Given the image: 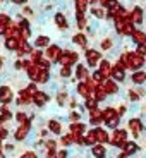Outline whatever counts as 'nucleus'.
I'll use <instances>...</instances> for the list:
<instances>
[{
	"label": "nucleus",
	"mask_w": 146,
	"mask_h": 158,
	"mask_svg": "<svg viewBox=\"0 0 146 158\" xmlns=\"http://www.w3.org/2000/svg\"><path fill=\"white\" fill-rule=\"evenodd\" d=\"M126 138H127V132H126L124 129H115L114 136L110 138V143L114 144V146L122 148V146H124V143H126Z\"/></svg>",
	"instance_id": "f257e3e1"
},
{
	"label": "nucleus",
	"mask_w": 146,
	"mask_h": 158,
	"mask_svg": "<svg viewBox=\"0 0 146 158\" xmlns=\"http://www.w3.org/2000/svg\"><path fill=\"white\" fill-rule=\"evenodd\" d=\"M76 60H77V53H74V52H71V53H67V52H64L62 55H60L59 62L62 64L64 67H69L71 64H74Z\"/></svg>",
	"instance_id": "f03ea898"
},
{
	"label": "nucleus",
	"mask_w": 146,
	"mask_h": 158,
	"mask_svg": "<svg viewBox=\"0 0 146 158\" xmlns=\"http://www.w3.org/2000/svg\"><path fill=\"white\" fill-rule=\"evenodd\" d=\"M143 65V57H139L138 53H129V60H127V67L129 69H139Z\"/></svg>",
	"instance_id": "7ed1b4c3"
},
{
	"label": "nucleus",
	"mask_w": 146,
	"mask_h": 158,
	"mask_svg": "<svg viewBox=\"0 0 146 158\" xmlns=\"http://www.w3.org/2000/svg\"><path fill=\"white\" fill-rule=\"evenodd\" d=\"M129 129L132 131V136H136V138H138L139 132L144 129V126H143V122L139 120V118H131V120H129Z\"/></svg>",
	"instance_id": "20e7f679"
},
{
	"label": "nucleus",
	"mask_w": 146,
	"mask_h": 158,
	"mask_svg": "<svg viewBox=\"0 0 146 158\" xmlns=\"http://www.w3.org/2000/svg\"><path fill=\"white\" fill-rule=\"evenodd\" d=\"M60 55H62V52H60V48H59V47H55V45H53V47H50V48L47 50V57L52 60V62L59 60V59H60Z\"/></svg>",
	"instance_id": "39448f33"
},
{
	"label": "nucleus",
	"mask_w": 146,
	"mask_h": 158,
	"mask_svg": "<svg viewBox=\"0 0 146 158\" xmlns=\"http://www.w3.org/2000/svg\"><path fill=\"white\" fill-rule=\"evenodd\" d=\"M90 115H91V124H100V122H103V112L100 110V108L91 110Z\"/></svg>",
	"instance_id": "423d86ee"
},
{
	"label": "nucleus",
	"mask_w": 146,
	"mask_h": 158,
	"mask_svg": "<svg viewBox=\"0 0 146 158\" xmlns=\"http://www.w3.org/2000/svg\"><path fill=\"white\" fill-rule=\"evenodd\" d=\"M10 100H12V91L9 89L7 86L0 88V102H2V103H7V102H10Z\"/></svg>",
	"instance_id": "0eeeda50"
},
{
	"label": "nucleus",
	"mask_w": 146,
	"mask_h": 158,
	"mask_svg": "<svg viewBox=\"0 0 146 158\" xmlns=\"http://www.w3.org/2000/svg\"><path fill=\"white\" fill-rule=\"evenodd\" d=\"M33 102H35L38 107H41V105H45V103L48 102V95L43 93V91H38V93L35 95V98H33Z\"/></svg>",
	"instance_id": "6e6552de"
},
{
	"label": "nucleus",
	"mask_w": 146,
	"mask_h": 158,
	"mask_svg": "<svg viewBox=\"0 0 146 158\" xmlns=\"http://www.w3.org/2000/svg\"><path fill=\"white\" fill-rule=\"evenodd\" d=\"M122 150H124V153L129 156V155H134L136 151H138V144H136V143H131V141H126L124 146H122Z\"/></svg>",
	"instance_id": "1a4fd4ad"
},
{
	"label": "nucleus",
	"mask_w": 146,
	"mask_h": 158,
	"mask_svg": "<svg viewBox=\"0 0 146 158\" xmlns=\"http://www.w3.org/2000/svg\"><path fill=\"white\" fill-rule=\"evenodd\" d=\"M95 134H96V141L98 143H107L110 141V136L107 134V131H103V129H95Z\"/></svg>",
	"instance_id": "9d476101"
},
{
	"label": "nucleus",
	"mask_w": 146,
	"mask_h": 158,
	"mask_svg": "<svg viewBox=\"0 0 146 158\" xmlns=\"http://www.w3.org/2000/svg\"><path fill=\"white\" fill-rule=\"evenodd\" d=\"M77 91H79V95L84 96V98H93V93L90 91V88L86 86V83H81L77 86Z\"/></svg>",
	"instance_id": "9b49d317"
},
{
	"label": "nucleus",
	"mask_w": 146,
	"mask_h": 158,
	"mask_svg": "<svg viewBox=\"0 0 146 158\" xmlns=\"http://www.w3.org/2000/svg\"><path fill=\"white\" fill-rule=\"evenodd\" d=\"M102 84H103V88H105V91H107V95H108V93H117V84H115L114 81L105 79Z\"/></svg>",
	"instance_id": "f8f14e48"
},
{
	"label": "nucleus",
	"mask_w": 146,
	"mask_h": 158,
	"mask_svg": "<svg viewBox=\"0 0 146 158\" xmlns=\"http://www.w3.org/2000/svg\"><path fill=\"white\" fill-rule=\"evenodd\" d=\"M91 151H93L95 158H105V155H107V151H105V146H103V144H95Z\"/></svg>",
	"instance_id": "ddd939ff"
},
{
	"label": "nucleus",
	"mask_w": 146,
	"mask_h": 158,
	"mask_svg": "<svg viewBox=\"0 0 146 158\" xmlns=\"http://www.w3.org/2000/svg\"><path fill=\"white\" fill-rule=\"evenodd\" d=\"M84 131H86L84 124H81V122H72L71 124V134H83Z\"/></svg>",
	"instance_id": "4468645a"
},
{
	"label": "nucleus",
	"mask_w": 146,
	"mask_h": 158,
	"mask_svg": "<svg viewBox=\"0 0 146 158\" xmlns=\"http://www.w3.org/2000/svg\"><path fill=\"white\" fill-rule=\"evenodd\" d=\"M100 72H102V76L105 79H107V76L112 74V67H110V64H108L107 60H103V62L100 64Z\"/></svg>",
	"instance_id": "2eb2a0df"
},
{
	"label": "nucleus",
	"mask_w": 146,
	"mask_h": 158,
	"mask_svg": "<svg viewBox=\"0 0 146 158\" xmlns=\"http://www.w3.org/2000/svg\"><path fill=\"white\" fill-rule=\"evenodd\" d=\"M86 59H88V62H90V65H95L96 60L100 59V53L95 52V50H88L86 52Z\"/></svg>",
	"instance_id": "dca6fc26"
},
{
	"label": "nucleus",
	"mask_w": 146,
	"mask_h": 158,
	"mask_svg": "<svg viewBox=\"0 0 146 158\" xmlns=\"http://www.w3.org/2000/svg\"><path fill=\"white\" fill-rule=\"evenodd\" d=\"M115 117H119L115 108H105V110H103V120H105V122H108V120H112V118H115Z\"/></svg>",
	"instance_id": "f3484780"
},
{
	"label": "nucleus",
	"mask_w": 146,
	"mask_h": 158,
	"mask_svg": "<svg viewBox=\"0 0 146 158\" xmlns=\"http://www.w3.org/2000/svg\"><path fill=\"white\" fill-rule=\"evenodd\" d=\"M28 131H29V122L28 124H24L23 127H19V129H17V132H16V139H24L26 138V136H28Z\"/></svg>",
	"instance_id": "a211bd4d"
},
{
	"label": "nucleus",
	"mask_w": 146,
	"mask_h": 158,
	"mask_svg": "<svg viewBox=\"0 0 146 158\" xmlns=\"http://www.w3.org/2000/svg\"><path fill=\"white\" fill-rule=\"evenodd\" d=\"M112 77H114L115 81H124V79H126V74H124V69L114 67V69H112Z\"/></svg>",
	"instance_id": "6ab92c4d"
},
{
	"label": "nucleus",
	"mask_w": 146,
	"mask_h": 158,
	"mask_svg": "<svg viewBox=\"0 0 146 158\" xmlns=\"http://www.w3.org/2000/svg\"><path fill=\"white\" fill-rule=\"evenodd\" d=\"M141 21H143V9L136 7L134 10H132V23L141 24Z\"/></svg>",
	"instance_id": "aec40b11"
},
{
	"label": "nucleus",
	"mask_w": 146,
	"mask_h": 158,
	"mask_svg": "<svg viewBox=\"0 0 146 158\" xmlns=\"http://www.w3.org/2000/svg\"><path fill=\"white\" fill-rule=\"evenodd\" d=\"M132 38H134L136 43H139V45H146V35H144V33H141V31H134Z\"/></svg>",
	"instance_id": "412c9836"
},
{
	"label": "nucleus",
	"mask_w": 146,
	"mask_h": 158,
	"mask_svg": "<svg viewBox=\"0 0 146 158\" xmlns=\"http://www.w3.org/2000/svg\"><path fill=\"white\" fill-rule=\"evenodd\" d=\"M144 81H146V74H144V72H136V74H132V83L143 84Z\"/></svg>",
	"instance_id": "4be33fe9"
},
{
	"label": "nucleus",
	"mask_w": 146,
	"mask_h": 158,
	"mask_svg": "<svg viewBox=\"0 0 146 158\" xmlns=\"http://www.w3.org/2000/svg\"><path fill=\"white\" fill-rule=\"evenodd\" d=\"M28 74H29V77H31L33 81H38V76H40V69H38V65H31V67L28 69Z\"/></svg>",
	"instance_id": "5701e85b"
},
{
	"label": "nucleus",
	"mask_w": 146,
	"mask_h": 158,
	"mask_svg": "<svg viewBox=\"0 0 146 158\" xmlns=\"http://www.w3.org/2000/svg\"><path fill=\"white\" fill-rule=\"evenodd\" d=\"M96 143V134L95 131H90L86 134V138H84V144H95Z\"/></svg>",
	"instance_id": "b1692460"
},
{
	"label": "nucleus",
	"mask_w": 146,
	"mask_h": 158,
	"mask_svg": "<svg viewBox=\"0 0 146 158\" xmlns=\"http://www.w3.org/2000/svg\"><path fill=\"white\" fill-rule=\"evenodd\" d=\"M48 129H50L53 134H60V124L57 122V120H50V122H48Z\"/></svg>",
	"instance_id": "393cba45"
},
{
	"label": "nucleus",
	"mask_w": 146,
	"mask_h": 158,
	"mask_svg": "<svg viewBox=\"0 0 146 158\" xmlns=\"http://www.w3.org/2000/svg\"><path fill=\"white\" fill-rule=\"evenodd\" d=\"M5 47L9 48V50H16L17 47H19V40H14V38H9L7 41H5Z\"/></svg>",
	"instance_id": "a878e982"
},
{
	"label": "nucleus",
	"mask_w": 146,
	"mask_h": 158,
	"mask_svg": "<svg viewBox=\"0 0 146 158\" xmlns=\"http://www.w3.org/2000/svg\"><path fill=\"white\" fill-rule=\"evenodd\" d=\"M86 4H88V0H77V2H76L77 14H84V10H86Z\"/></svg>",
	"instance_id": "bb28decb"
},
{
	"label": "nucleus",
	"mask_w": 146,
	"mask_h": 158,
	"mask_svg": "<svg viewBox=\"0 0 146 158\" xmlns=\"http://www.w3.org/2000/svg\"><path fill=\"white\" fill-rule=\"evenodd\" d=\"M124 35H134V24L131 21H126V26H124Z\"/></svg>",
	"instance_id": "cd10ccee"
},
{
	"label": "nucleus",
	"mask_w": 146,
	"mask_h": 158,
	"mask_svg": "<svg viewBox=\"0 0 146 158\" xmlns=\"http://www.w3.org/2000/svg\"><path fill=\"white\" fill-rule=\"evenodd\" d=\"M76 76H77L79 79H88L86 77V69H84V65H77V69H76Z\"/></svg>",
	"instance_id": "c85d7f7f"
},
{
	"label": "nucleus",
	"mask_w": 146,
	"mask_h": 158,
	"mask_svg": "<svg viewBox=\"0 0 146 158\" xmlns=\"http://www.w3.org/2000/svg\"><path fill=\"white\" fill-rule=\"evenodd\" d=\"M124 26H126V21L120 19V17H115V28L119 33H124Z\"/></svg>",
	"instance_id": "c756f323"
},
{
	"label": "nucleus",
	"mask_w": 146,
	"mask_h": 158,
	"mask_svg": "<svg viewBox=\"0 0 146 158\" xmlns=\"http://www.w3.org/2000/svg\"><path fill=\"white\" fill-rule=\"evenodd\" d=\"M55 21H57V24H59V28H65V26H67V21H65V17H64L62 14H57Z\"/></svg>",
	"instance_id": "7c9ffc66"
},
{
	"label": "nucleus",
	"mask_w": 146,
	"mask_h": 158,
	"mask_svg": "<svg viewBox=\"0 0 146 158\" xmlns=\"http://www.w3.org/2000/svg\"><path fill=\"white\" fill-rule=\"evenodd\" d=\"M96 103H98V102H96V100L95 98H88L86 100V107H88V110H95V108H98V107H96Z\"/></svg>",
	"instance_id": "2f4dec72"
},
{
	"label": "nucleus",
	"mask_w": 146,
	"mask_h": 158,
	"mask_svg": "<svg viewBox=\"0 0 146 158\" xmlns=\"http://www.w3.org/2000/svg\"><path fill=\"white\" fill-rule=\"evenodd\" d=\"M47 45H48L47 36H40V38H36V47H47Z\"/></svg>",
	"instance_id": "473e14b6"
},
{
	"label": "nucleus",
	"mask_w": 146,
	"mask_h": 158,
	"mask_svg": "<svg viewBox=\"0 0 146 158\" xmlns=\"http://www.w3.org/2000/svg\"><path fill=\"white\" fill-rule=\"evenodd\" d=\"M74 43L81 45V47H84V45H86V38H84L83 35H76V36H74Z\"/></svg>",
	"instance_id": "72a5a7b5"
},
{
	"label": "nucleus",
	"mask_w": 146,
	"mask_h": 158,
	"mask_svg": "<svg viewBox=\"0 0 146 158\" xmlns=\"http://www.w3.org/2000/svg\"><path fill=\"white\" fill-rule=\"evenodd\" d=\"M119 122H120V117H115V118H112V120H108V122H107V126L110 127V129H117Z\"/></svg>",
	"instance_id": "f704fd0d"
},
{
	"label": "nucleus",
	"mask_w": 146,
	"mask_h": 158,
	"mask_svg": "<svg viewBox=\"0 0 146 158\" xmlns=\"http://www.w3.org/2000/svg\"><path fill=\"white\" fill-rule=\"evenodd\" d=\"M47 79H48V71H40L38 83H47Z\"/></svg>",
	"instance_id": "c9c22d12"
},
{
	"label": "nucleus",
	"mask_w": 146,
	"mask_h": 158,
	"mask_svg": "<svg viewBox=\"0 0 146 158\" xmlns=\"http://www.w3.org/2000/svg\"><path fill=\"white\" fill-rule=\"evenodd\" d=\"M71 143H74V138H72V134H67V136H64V138H62V144H64V146H69Z\"/></svg>",
	"instance_id": "e433bc0d"
},
{
	"label": "nucleus",
	"mask_w": 146,
	"mask_h": 158,
	"mask_svg": "<svg viewBox=\"0 0 146 158\" xmlns=\"http://www.w3.org/2000/svg\"><path fill=\"white\" fill-rule=\"evenodd\" d=\"M26 93H28V95L31 96V98H35V95L38 93V91H36V86H35V84H31V86H28V88H26Z\"/></svg>",
	"instance_id": "4c0bfd02"
},
{
	"label": "nucleus",
	"mask_w": 146,
	"mask_h": 158,
	"mask_svg": "<svg viewBox=\"0 0 146 158\" xmlns=\"http://www.w3.org/2000/svg\"><path fill=\"white\" fill-rule=\"evenodd\" d=\"M17 120H19V122L23 124V126H24V124H28V122H29L28 117H26V115H24L23 112H19V114H17Z\"/></svg>",
	"instance_id": "58836bf2"
},
{
	"label": "nucleus",
	"mask_w": 146,
	"mask_h": 158,
	"mask_svg": "<svg viewBox=\"0 0 146 158\" xmlns=\"http://www.w3.org/2000/svg\"><path fill=\"white\" fill-rule=\"evenodd\" d=\"M77 26L79 28H84V26H86V21H84L83 14H77Z\"/></svg>",
	"instance_id": "ea45409f"
},
{
	"label": "nucleus",
	"mask_w": 146,
	"mask_h": 158,
	"mask_svg": "<svg viewBox=\"0 0 146 158\" xmlns=\"http://www.w3.org/2000/svg\"><path fill=\"white\" fill-rule=\"evenodd\" d=\"M93 14H95L96 17H100V19H102V17H105V12H103L102 9H93Z\"/></svg>",
	"instance_id": "a19ab883"
},
{
	"label": "nucleus",
	"mask_w": 146,
	"mask_h": 158,
	"mask_svg": "<svg viewBox=\"0 0 146 158\" xmlns=\"http://www.w3.org/2000/svg\"><path fill=\"white\" fill-rule=\"evenodd\" d=\"M144 53H146V45H139V47H138V55L143 57Z\"/></svg>",
	"instance_id": "79ce46f5"
},
{
	"label": "nucleus",
	"mask_w": 146,
	"mask_h": 158,
	"mask_svg": "<svg viewBox=\"0 0 146 158\" xmlns=\"http://www.w3.org/2000/svg\"><path fill=\"white\" fill-rule=\"evenodd\" d=\"M129 98L132 100V102H138V100H139V95L136 93V91H129Z\"/></svg>",
	"instance_id": "37998d69"
},
{
	"label": "nucleus",
	"mask_w": 146,
	"mask_h": 158,
	"mask_svg": "<svg viewBox=\"0 0 146 158\" xmlns=\"http://www.w3.org/2000/svg\"><path fill=\"white\" fill-rule=\"evenodd\" d=\"M60 74H62L64 77H69V74H71V69H69V67H62V71H60Z\"/></svg>",
	"instance_id": "c03bdc74"
},
{
	"label": "nucleus",
	"mask_w": 146,
	"mask_h": 158,
	"mask_svg": "<svg viewBox=\"0 0 146 158\" xmlns=\"http://www.w3.org/2000/svg\"><path fill=\"white\" fill-rule=\"evenodd\" d=\"M112 47V41L110 40H105V41H102V48H105V50H107V48H110Z\"/></svg>",
	"instance_id": "a18cd8bd"
},
{
	"label": "nucleus",
	"mask_w": 146,
	"mask_h": 158,
	"mask_svg": "<svg viewBox=\"0 0 146 158\" xmlns=\"http://www.w3.org/2000/svg\"><path fill=\"white\" fill-rule=\"evenodd\" d=\"M21 158H36V153H33V151H28V153H24Z\"/></svg>",
	"instance_id": "49530a36"
},
{
	"label": "nucleus",
	"mask_w": 146,
	"mask_h": 158,
	"mask_svg": "<svg viewBox=\"0 0 146 158\" xmlns=\"http://www.w3.org/2000/svg\"><path fill=\"white\" fill-rule=\"evenodd\" d=\"M7 28H9V26H7V24H5V23H0V35H2V33H5V31H7Z\"/></svg>",
	"instance_id": "de8ad7c7"
},
{
	"label": "nucleus",
	"mask_w": 146,
	"mask_h": 158,
	"mask_svg": "<svg viewBox=\"0 0 146 158\" xmlns=\"http://www.w3.org/2000/svg\"><path fill=\"white\" fill-rule=\"evenodd\" d=\"M40 59H41V53H40V52H33V60H36V62H38Z\"/></svg>",
	"instance_id": "09e8293b"
},
{
	"label": "nucleus",
	"mask_w": 146,
	"mask_h": 158,
	"mask_svg": "<svg viewBox=\"0 0 146 158\" xmlns=\"http://www.w3.org/2000/svg\"><path fill=\"white\" fill-rule=\"evenodd\" d=\"M47 146H48V150H50V151H52V150H55V141H48V143H47Z\"/></svg>",
	"instance_id": "8fccbe9b"
},
{
	"label": "nucleus",
	"mask_w": 146,
	"mask_h": 158,
	"mask_svg": "<svg viewBox=\"0 0 146 158\" xmlns=\"http://www.w3.org/2000/svg\"><path fill=\"white\" fill-rule=\"evenodd\" d=\"M71 120H74V122H77V120H79V114H76V112H72V114H71Z\"/></svg>",
	"instance_id": "3c124183"
},
{
	"label": "nucleus",
	"mask_w": 146,
	"mask_h": 158,
	"mask_svg": "<svg viewBox=\"0 0 146 158\" xmlns=\"http://www.w3.org/2000/svg\"><path fill=\"white\" fill-rule=\"evenodd\" d=\"M126 114V107H120V108H117V115L120 117V115H124Z\"/></svg>",
	"instance_id": "603ef678"
},
{
	"label": "nucleus",
	"mask_w": 146,
	"mask_h": 158,
	"mask_svg": "<svg viewBox=\"0 0 146 158\" xmlns=\"http://www.w3.org/2000/svg\"><path fill=\"white\" fill-rule=\"evenodd\" d=\"M4 138H7V131H5V129H0V139H4Z\"/></svg>",
	"instance_id": "864d4df0"
},
{
	"label": "nucleus",
	"mask_w": 146,
	"mask_h": 158,
	"mask_svg": "<svg viewBox=\"0 0 146 158\" xmlns=\"http://www.w3.org/2000/svg\"><path fill=\"white\" fill-rule=\"evenodd\" d=\"M47 158H57V155H55V150H52L50 153L47 155Z\"/></svg>",
	"instance_id": "5fc2aeb1"
},
{
	"label": "nucleus",
	"mask_w": 146,
	"mask_h": 158,
	"mask_svg": "<svg viewBox=\"0 0 146 158\" xmlns=\"http://www.w3.org/2000/svg\"><path fill=\"white\" fill-rule=\"evenodd\" d=\"M64 102H65V95H59V103L64 105Z\"/></svg>",
	"instance_id": "6e6d98bb"
},
{
	"label": "nucleus",
	"mask_w": 146,
	"mask_h": 158,
	"mask_svg": "<svg viewBox=\"0 0 146 158\" xmlns=\"http://www.w3.org/2000/svg\"><path fill=\"white\" fill-rule=\"evenodd\" d=\"M67 156V153H65V151H60L59 155H57V158H65Z\"/></svg>",
	"instance_id": "4d7b16f0"
},
{
	"label": "nucleus",
	"mask_w": 146,
	"mask_h": 158,
	"mask_svg": "<svg viewBox=\"0 0 146 158\" xmlns=\"http://www.w3.org/2000/svg\"><path fill=\"white\" fill-rule=\"evenodd\" d=\"M12 2H16V4H23V2H26V0H12Z\"/></svg>",
	"instance_id": "13d9d810"
},
{
	"label": "nucleus",
	"mask_w": 146,
	"mask_h": 158,
	"mask_svg": "<svg viewBox=\"0 0 146 158\" xmlns=\"http://www.w3.org/2000/svg\"><path fill=\"white\" fill-rule=\"evenodd\" d=\"M119 158H129V156H127L126 153H122V155H119Z\"/></svg>",
	"instance_id": "bf43d9fd"
},
{
	"label": "nucleus",
	"mask_w": 146,
	"mask_h": 158,
	"mask_svg": "<svg viewBox=\"0 0 146 158\" xmlns=\"http://www.w3.org/2000/svg\"><path fill=\"white\" fill-rule=\"evenodd\" d=\"M100 2H102V4H105V5H107L108 2H110V0H100Z\"/></svg>",
	"instance_id": "052dcab7"
},
{
	"label": "nucleus",
	"mask_w": 146,
	"mask_h": 158,
	"mask_svg": "<svg viewBox=\"0 0 146 158\" xmlns=\"http://www.w3.org/2000/svg\"><path fill=\"white\" fill-rule=\"evenodd\" d=\"M0 64H2V60H0Z\"/></svg>",
	"instance_id": "680f3d73"
}]
</instances>
